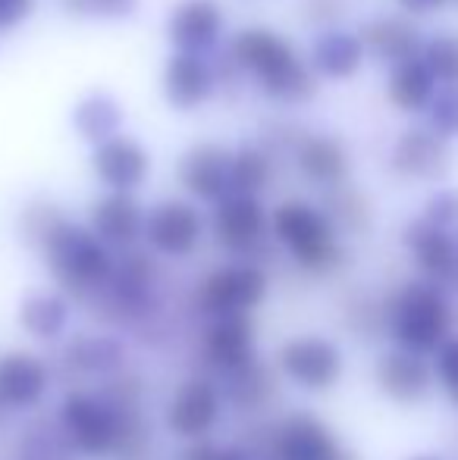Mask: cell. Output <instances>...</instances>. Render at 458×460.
<instances>
[{
	"label": "cell",
	"mask_w": 458,
	"mask_h": 460,
	"mask_svg": "<svg viewBox=\"0 0 458 460\" xmlns=\"http://www.w3.org/2000/svg\"><path fill=\"white\" fill-rule=\"evenodd\" d=\"M276 367L305 392H330L346 373L343 348L324 335H292L276 351Z\"/></svg>",
	"instance_id": "obj_7"
},
{
	"label": "cell",
	"mask_w": 458,
	"mask_h": 460,
	"mask_svg": "<svg viewBox=\"0 0 458 460\" xmlns=\"http://www.w3.org/2000/svg\"><path fill=\"white\" fill-rule=\"evenodd\" d=\"M409 460H443L440 455H415V457H409Z\"/></svg>",
	"instance_id": "obj_40"
},
{
	"label": "cell",
	"mask_w": 458,
	"mask_h": 460,
	"mask_svg": "<svg viewBox=\"0 0 458 460\" xmlns=\"http://www.w3.org/2000/svg\"><path fill=\"white\" fill-rule=\"evenodd\" d=\"M63 360L79 376H113L126 364V348L113 335H76Z\"/></svg>",
	"instance_id": "obj_26"
},
{
	"label": "cell",
	"mask_w": 458,
	"mask_h": 460,
	"mask_svg": "<svg viewBox=\"0 0 458 460\" xmlns=\"http://www.w3.org/2000/svg\"><path fill=\"white\" fill-rule=\"evenodd\" d=\"M449 164H453V154H449L446 138H440L430 126L402 132L390 154L392 172L402 179H415V182L443 179L449 172Z\"/></svg>",
	"instance_id": "obj_14"
},
{
	"label": "cell",
	"mask_w": 458,
	"mask_h": 460,
	"mask_svg": "<svg viewBox=\"0 0 458 460\" xmlns=\"http://www.w3.org/2000/svg\"><path fill=\"white\" fill-rule=\"evenodd\" d=\"M276 242L289 251L295 263L308 273H330L343 263V244L339 229L327 210L308 204V200H286L270 217Z\"/></svg>",
	"instance_id": "obj_5"
},
{
	"label": "cell",
	"mask_w": 458,
	"mask_h": 460,
	"mask_svg": "<svg viewBox=\"0 0 458 460\" xmlns=\"http://www.w3.org/2000/svg\"><path fill=\"white\" fill-rule=\"evenodd\" d=\"M223 411V392L204 376L185 379L166 404V429L185 442H202L217 426Z\"/></svg>",
	"instance_id": "obj_9"
},
{
	"label": "cell",
	"mask_w": 458,
	"mask_h": 460,
	"mask_svg": "<svg viewBox=\"0 0 458 460\" xmlns=\"http://www.w3.org/2000/svg\"><path fill=\"white\" fill-rule=\"evenodd\" d=\"M227 379L229 382H227L223 398H229L232 404L242 407V411H257V407H264L270 401V392H274L267 369L257 364V360L251 367L238 369V373H229Z\"/></svg>",
	"instance_id": "obj_30"
},
{
	"label": "cell",
	"mask_w": 458,
	"mask_h": 460,
	"mask_svg": "<svg viewBox=\"0 0 458 460\" xmlns=\"http://www.w3.org/2000/svg\"><path fill=\"white\" fill-rule=\"evenodd\" d=\"M229 54L242 73L261 85V92L283 103H301L318 92L314 69L295 54L283 35L270 29H242L229 44Z\"/></svg>",
	"instance_id": "obj_4"
},
{
	"label": "cell",
	"mask_w": 458,
	"mask_h": 460,
	"mask_svg": "<svg viewBox=\"0 0 458 460\" xmlns=\"http://www.w3.org/2000/svg\"><path fill=\"white\" fill-rule=\"evenodd\" d=\"M443 4H446V0H399V6H402L405 13H411V16H424V13H434V10H440Z\"/></svg>",
	"instance_id": "obj_39"
},
{
	"label": "cell",
	"mask_w": 458,
	"mask_h": 460,
	"mask_svg": "<svg viewBox=\"0 0 458 460\" xmlns=\"http://www.w3.org/2000/svg\"><path fill=\"white\" fill-rule=\"evenodd\" d=\"M223 6L217 0H183L170 13L166 35L176 54H198L204 57L217 44L223 31Z\"/></svg>",
	"instance_id": "obj_18"
},
{
	"label": "cell",
	"mask_w": 458,
	"mask_h": 460,
	"mask_svg": "<svg viewBox=\"0 0 458 460\" xmlns=\"http://www.w3.org/2000/svg\"><path fill=\"white\" fill-rule=\"evenodd\" d=\"M255 348L257 332L251 314L211 320L208 332H204V358L211 367H217L227 376L255 364Z\"/></svg>",
	"instance_id": "obj_19"
},
{
	"label": "cell",
	"mask_w": 458,
	"mask_h": 460,
	"mask_svg": "<svg viewBox=\"0 0 458 460\" xmlns=\"http://www.w3.org/2000/svg\"><path fill=\"white\" fill-rule=\"evenodd\" d=\"M373 382L383 398L402 407L421 404L436 388L434 364L421 354L402 351V348H390L386 354H380L377 367H373Z\"/></svg>",
	"instance_id": "obj_12"
},
{
	"label": "cell",
	"mask_w": 458,
	"mask_h": 460,
	"mask_svg": "<svg viewBox=\"0 0 458 460\" xmlns=\"http://www.w3.org/2000/svg\"><path fill=\"white\" fill-rule=\"evenodd\" d=\"M430 364H434V379L440 385V392L458 411V332L430 358Z\"/></svg>",
	"instance_id": "obj_34"
},
{
	"label": "cell",
	"mask_w": 458,
	"mask_h": 460,
	"mask_svg": "<svg viewBox=\"0 0 458 460\" xmlns=\"http://www.w3.org/2000/svg\"><path fill=\"white\" fill-rule=\"evenodd\" d=\"M421 219L430 226H436V229L453 232L458 226V191L455 188H443V191L430 194L427 204H424Z\"/></svg>",
	"instance_id": "obj_36"
},
{
	"label": "cell",
	"mask_w": 458,
	"mask_h": 460,
	"mask_svg": "<svg viewBox=\"0 0 458 460\" xmlns=\"http://www.w3.org/2000/svg\"><path fill=\"white\" fill-rule=\"evenodd\" d=\"M421 60L443 88H458V35L443 31L424 41Z\"/></svg>",
	"instance_id": "obj_31"
},
{
	"label": "cell",
	"mask_w": 458,
	"mask_h": 460,
	"mask_svg": "<svg viewBox=\"0 0 458 460\" xmlns=\"http://www.w3.org/2000/svg\"><path fill=\"white\" fill-rule=\"evenodd\" d=\"M327 217L337 223V229H352V232H364L371 226V207L361 198L358 191H346V188H337L330 194V207H327Z\"/></svg>",
	"instance_id": "obj_32"
},
{
	"label": "cell",
	"mask_w": 458,
	"mask_h": 460,
	"mask_svg": "<svg viewBox=\"0 0 458 460\" xmlns=\"http://www.w3.org/2000/svg\"><path fill=\"white\" fill-rule=\"evenodd\" d=\"M211 226H214V238L220 248H227L229 254L248 257V254H255L264 244V238H267L270 217L257 198L229 194V198H223L220 204L214 207Z\"/></svg>",
	"instance_id": "obj_11"
},
{
	"label": "cell",
	"mask_w": 458,
	"mask_h": 460,
	"mask_svg": "<svg viewBox=\"0 0 458 460\" xmlns=\"http://www.w3.org/2000/svg\"><path fill=\"white\" fill-rule=\"evenodd\" d=\"M50 369L29 351L0 354V411H31L48 398Z\"/></svg>",
	"instance_id": "obj_16"
},
{
	"label": "cell",
	"mask_w": 458,
	"mask_h": 460,
	"mask_svg": "<svg viewBox=\"0 0 458 460\" xmlns=\"http://www.w3.org/2000/svg\"><path fill=\"white\" fill-rule=\"evenodd\" d=\"M267 460H358L343 448L337 432L314 413H289L270 436Z\"/></svg>",
	"instance_id": "obj_8"
},
{
	"label": "cell",
	"mask_w": 458,
	"mask_h": 460,
	"mask_svg": "<svg viewBox=\"0 0 458 460\" xmlns=\"http://www.w3.org/2000/svg\"><path fill=\"white\" fill-rule=\"evenodd\" d=\"M60 6L69 16L120 22V19H129L139 10V0H60Z\"/></svg>",
	"instance_id": "obj_33"
},
{
	"label": "cell",
	"mask_w": 458,
	"mask_h": 460,
	"mask_svg": "<svg viewBox=\"0 0 458 460\" xmlns=\"http://www.w3.org/2000/svg\"><path fill=\"white\" fill-rule=\"evenodd\" d=\"M214 94V69L198 54H173L164 66V97L173 110H198Z\"/></svg>",
	"instance_id": "obj_22"
},
{
	"label": "cell",
	"mask_w": 458,
	"mask_h": 460,
	"mask_svg": "<svg viewBox=\"0 0 458 460\" xmlns=\"http://www.w3.org/2000/svg\"><path fill=\"white\" fill-rule=\"evenodd\" d=\"M270 279L257 263H227L217 267L204 276L202 288H198V310L208 314L211 320L220 316H242L251 314L257 304L267 297Z\"/></svg>",
	"instance_id": "obj_6"
},
{
	"label": "cell",
	"mask_w": 458,
	"mask_h": 460,
	"mask_svg": "<svg viewBox=\"0 0 458 460\" xmlns=\"http://www.w3.org/2000/svg\"><path fill=\"white\" fill-rule=\"evenodd\" d=\"M60 436L73 451L92 460H135L151 442L139 407V385L113 379L101 392L76 388L60 401Z\"/></svg>",
	"instance_id": "obj_1"
},
{
	"label": "cell",
	"mask_w": 458,
	"mask_h": 460,
	"mask_svg": "<svg viewBox=\"0 0 458 460\" xmlns=\"http://www.w3.org/2000/svg\"><path fill=\"white\" fill-rule=\"evenodd\" d=\"M73 126L82 138L98 147V145H104V141L116 138V128L122 126V107L116 103V97H111L107 92H94L76 103Z\"/></svg>",
	"instance_id": "obj_28"
},
{
	"label": "cell",
	"mask_w": 458,
	"mask_h": 460,
	"mask_svg": "<svg viewBox=\"0 0 458 460\" xmlns=\"http://www.w3.org/2000/svg\"><path fill=\"white\" fill-rule=\"evenodd\" d=\"M19 326L41 341H57L69 326V301L50 291H35L19 304Z\"/></svg>",
	"instance_id": "obj_27"
},
{
	"label": "cell",
	"mask_w": 458,
	"mask_h": 460,
	"mask_svg": "<svg viewBox=\"0 0 458 460\" xmlns=\"http://www.w3.org/2000/svg\"><path fill=\"white\" fill-rule=\"evenodd\" d=\"M22 232L31 248L41 251L57 282L73 295L104 291L113 279L116 261L88 226L67 219L54 204H35L25 210Z\"/></svg>",
	"instance_id": "obj_2"
},
{
	"label": "cell",
	"mask_w": 458,
	"mask_h": 460,
	"mask_svg": "<svg viewBox=\"0 0 458 460\" xmlns=\"http://www.w3.org/2000/svg\"><path fill=\"white\" fill-rule=\"evenodd\" d=\"M364 54L367 50L361 44V35L346 29H327L311 44V69L314 75L343 82L358 73L361 63H364Z\"/></svg>",
	"instance_id": "obj_23"
},
{
	"label": "cell",
	"mask_w": 458,
	"mask_h": 460,
	"mask_svg": "<svg viewBox=\"0 0 458 460\" xmlns=\"http://www.w3.org/2000/svg\"><path fill=\"white\" fill-rule=\"evenodd\" d=\"M179 182L198 200L220 204L232 194V151L220 145H195L179 160Z\"/></svg>",
	"instance_id": "obj_15"
},
{
	"label": "cell",
	"mask_w": 458,
	"mask_h": 460,
	"mask_svg": "<svg viewBox=\"0 0 458 460\" xmlns=\"http://www.w3.org/2000/svg\"><path fill=\"white\" fill-rule=\"evenodd\" d=\"M380 326L390 335L392 348L434 358L455 335V307L446 288L427 279H409L386 295Z\"/></svg>",
	"instance_id": "obj_3"
},
{
	"label": "cell",
	"mask_w": 458,
	"mask_h": 460,
	"mask_svg": "<svg viewBox=\"0 0 458 460\" xmlns=\"http://www.w3.org/2000/svg\"><path fill=\"white\" fill-rule=\"evenodd\" d=\"M424 41L427 38L421 35V29L402 16H377L361 29V44H364L367 54L390 63V66L421 57Z\"/></svg>",
	"instance_id": "obj_21"
},
{
	"label": "cell",
	"mask_w": 458,
	"mask_h": 460,
	"mask_svg": "<svg viewBox=\"0 0 458 460\" xmlns=\"http://www.w3.org/2000/svg\"><path fill=\"white\" fill-rule=\"evenodd\" d=\"M402 244L409 251L411 263L418 267L421 279L440 285V288H455L458 285V238L446 229L415 219L405 226Z\"/></svg>",
	"instance_id": "obj_13"
},
{
	"label": "cell",
	"mask_w": 458,
	"mask_h": 460,
	"mask_svg": "<svg viewBox=\"0 0 458 460\" xmlns=\"http://www.w3.org/2000/svg\"><path fill=\"white\" fill-rule=\"evenodd\" d=\"M183 460H251V455L238 445H220L211 442V438H202V442H192L185 448Z\"/></svg>",
	"instance_id": "obj_37"
},
{
	"label": "cell",
	"mask_w": 458,
	"mask_h": 460,
	"mask_svg": "<svg viewBox=\"0 0 458 460\" xmlns=\"http://www.w3.org/2000/svg\"><path fill=\"white\" fill-rule=\"evenodd\" d=\"M436 92H440V82L434 79V73H430L421 57L392 66L390 82H386V97L402 113H421V110H427Z\"/></svg>",
	"instance_id": "obj_25"
},
{
	"label": "cell",
	"mask_w": 458,
	"mask_h": 460,
	"mask_svg": "<svg viewBox=\"0 0 458 460\" xmlns=\"http://www.w3.org/2000/svg\"><path fill=\"white\" fill-rule=\"evenodd\" d=\"M35 10V0H0V31L22 25Z\"/></svg>",
	"instance_id": "obj_38"
},
{
	"label": "cell",
	"mask_w": 458,
	"mask_h": 460,
	"mask_svg": "<svg viewBox=\"0 0 458 460\" xmlns=\"http://www.w3.org/2000/svg\"><path fill=\"white\" fill-rule=\"evenodd\" d=\"M92 170L111 191L132 194L139 185H145L148 172H151V157L135 138L116 135L92 151Z\"/></svg>",
	"instance_id": "obj_17"
},
{
	"label": "cell",
	"mask_w": 458,
	"mask_h": 460,
	"mask_svg": "<svg viewBox=\"0 0 458 460\" xmlns=\"http://www.w3.org/2000/svg\"><path fill=\"white\" fill-rule=\"evenodd\" d=\"M204 217L189 200H164L145 217V242L164 257H189L202 244Z\"/></svg>",
	"instance_id": "obj_10"
},
{
	"label": "cell",
	"mask_w": 458,
	"mask_h": 460,
	"mask_svg": "<svg viewBox=\"0 0 458 460\" xmlns=\"http://www.w3.org/2000/svg\"><path fill=\"white\" fill-rule=\"evenodd\" d=\"M455 238H458V235H455Z\"/></svg>",
	"instance_id": "obj_42"
},
{
	"label": "cell",
	"mask_w": 458,
	"mask_h": 460,
	"mask_svg": "<svg viewBox=\"0 0 458 460\" xmlns=\"http://www.w3.org/2000/svg\"><path fill=\"white\" fill-rule=\"evenodd\" d=\"M270 182V157L255 145H245L232 151V194H257Z\"/></svg>",
	"instance_id": "obj_29"
},
{
	"label": "cell",
	"mask_w": 458,
	"mask_h": 460,
	"mask_svg": "<svg viewBox=\"0 0 458 460\" xmlns=\"http://www.w3.org/2000/svg\"><path fill=\"white\" fill-rule=\"evenodd\" d=\"M145 217L141 204L132 194L111 191L101 200H94L88 210V229L107 244V248L129 251L139 238H145Z\"/></svg>",
	"instance_id": "obj_20"
},
{
	"label": "cell",
	"mask_w": 458,
	"mask_h": 460,
	"mask_svg": "<svg viewBox=\"0 0 458 460\" xmlns=\"http://www.w3.org/2000/svg\"><path fill=\"white\" fill-rule=\"evenodd\" d=\"M427 122L440 138H458V88H440L427 107Z\"/></svg>",
	"instance_id": "obj_35"
},
{
	"label": "cell",
	"mask_w": 458,
	"mask_h": 460,
	"mask_svg": "<svg viewBox=\"0 0 458 460\" xmlns=\"http://www.w3.org/2000/svg\"><path fill=\"white\" fill-rule=\"evenodd\" d=\"M295 164L301 176L314 185L339 188L348 176V154L330 135H308L295 145Z\"/></svg>",
	"instance_id": "obj_24"
},
{
	"label": "cell",
	"mask_w": 458,
	"mask_h": 460,
	"mask_svg": "<svg viewBox=\"0 0 458 460\" xmlns=\"http://www.w3.org/2000/svg\"><path fill=\"white\" fill-rule=\"evenodd\" d=\"M455 4H458V0H455Z\"/></svg>",
	"instance_id": "obj_41"
}]
</instances>
